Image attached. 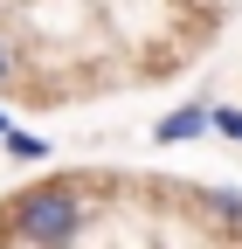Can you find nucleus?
<instances>
[{"label":"nucleus","instance_id":"obj_6","mask_svg":"<svg viewBox=\"0 0 242 249\" xmlns=\"http://www.w3.org/2000/svg\"><path fill=\"white\" fill-rule=\"evenodd\" d=\"M7 70H14V55H7V42H0V83H7Z\"/></svg>","mask_w":242,"mask_h":249},{"label":"nucleus","instance_id":"obj_4","mask_svg":"<svg viewBox=\"0 0 242 249\" xmlns=\"http://www.w3.org/2000/svg\"><path fill=\"white\" fill-rule=\"evenodd\" d=\"M0 145L14 152V160H49V139H35V132H14V124L0 132Z\"/></svg>","mask_w":242,"mask_h":249},{"label":"nucleus","instance_id":"obj_5","mask_svg":"<svg viewBox=\"0 0 242 249\" xmlns=\"http://www.w3.org/2000/svg\"><path fill=\"white\" fill-rule=\"evenodd\" d=\"M207 132H222V139L242 145V111H235V104H207Z\"/></svg>","mask_w":242,"mask_h":249},{"label":"nucleus","instance_id":"obj_1","mask_svg":"<svg viewBox=\"0 0 242 249\" xmlns=\"http://www.w3.org/2000/svg\"><path fill=\"white\" fill-rule=\"evenodd\" d=\"M83 229H90L83 180H35V187H14V194L0 201V242L55 249V242H76Z\"/></svg>","mask_w":242,"mask_h":249},{"label":"nucleus","instance_id":"obj_7","mask_svg":"<svg viewBox=\"0 0 242 249\" xmlns=\"http://www.w3.org/2000/svg\"><path fill=\"white\" fill-rule=\"evenodd\" d=\"M0 132H7V111H0Z\"/></svg>","mask_w":242,"mask_h":249},{"label":"nucleus","instance_id":"obj_2","mask_svg":"<svg viewBox=\"0 0 242 249\" xmlns=\"http://www.w3.org/2000/svg\"><path fill=\"white\" fill-rule=\"evenodd\" d=\"M207 132V104H180V111H166L159 124H153V145H187V139H201Z\"/></svg>","mask_w":242,"mask_h":249},{"label":"nucleus","instance_id":"obj_3","mask_svg":"<svg viewBox=\"0 0 242 249\" xmlns=\"http://www.w3.org/2000/svg\"><path fill=\"white\" fill-rule=\"evenodd\" d=\"M201 201H207V208L222 214V229H235V235H242V194H235V187H207Z\"/></svg>","mask_w":242,"mask_h":249}]
</instances>
